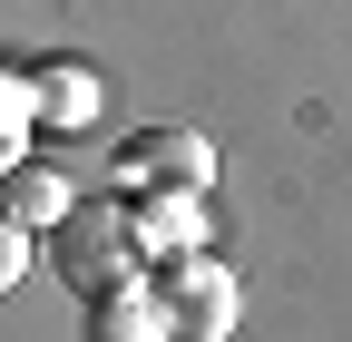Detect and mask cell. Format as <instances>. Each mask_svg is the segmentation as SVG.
<instances>
[{
  "label": "cell",
  "mask_w": 352,
  "mask_h": 342,
  "mask_svg": "<svg viewBox=\"0 0 352 342\" xmlns=\"http://www.w3.org/2000/svg\"><path fill=\"white\" fill-rule=\"evenodd\" d=\"M50 274L78 293V304H98V293H118V284H147V244H138V225H127V196L69 205V216L50 225Z\"/></svg>",
  "instance_id": "cell-1"
},
{
  "label": "cell",
  "mask_w": 352,
  "mask_h": 342,
  "mask_svg": "<svg viewBox=\"0 0 352 342\" xmlns=\"http://www.w3.org/2000/svg\"><path fill=\"white\" fill-rule=\"evenodd\" d=\"M147 284H157V304H166L176 342H226V332H235V313H245L235 274L215 264L206 244H196V254H166V264H147Z\"/></svg>",
  "instance_id": "cell-2"
},
{
  "label": "cell",
  "mask_w": 352,
  "mask_h": 342,
  "mask_svg": "<svg viewBox=\"0 0 352 342\" xmlns=\"http://www.w3.org/2000/svg\"><path fill=\"white\" fill-rule=\"evenodd\" d=\"M147 186L206 196V186H215V147L196 137V127H138V137L108 157V196H147Z\"/></svg>",
  "instance_id": "cell-3"
},
{
  "label": "cell",
  "mask_w": 352,
  "mask_h": 342,
  "mask_svg": "<svg viewBox=\"0 0 352 342\" xmlns=\"http://www.w3.org/2000/svg\"><path fill=\"white\" fill-rule=\"evenodd\" d=\"M98 108H108V78L88 69V59H39L30 69V117L39 127L69 137V127H98Z\"/></svg>",
  "instance_id": "cell-4"
},
{
  "label": "cell",
  "mask_w": 352,
  "mask_h": 342,
  "mask_svg": "<svg viewBox=\"0 0 352 342\" xmlns=\"http://www.w3.org/2000/svg\"><path fill=\"white\" fill-rule=\"evenodd\" d=\"M127 225H138L147 264L196 254V244H206V196H186V186H147V196H127Z\"/></svg>",
  "instance_id": "cell-5"
},
{
  "label": "cell",
  "mask_w": 352,
  "mask_h": 342,
  "mask_svg": "<svg viewBox=\"0 0 352 342\" xmlns=\"http://www.w3.org/2000/svg\"><path fill=\"white\" fill-rule=\"evenodd\" d=\"M0 205H10V225H20V235H50V225L69 216V205H78V186L59 176V166H39V157H20L10 176H0Z\"/></svg>",
  "instance_id": "cell-6"
},
{
  "label": "cell",
  "mask_w": 352,
  "mask_h": 342,
  "mask_svg": "<svg viewBox=\"0 0 352 342\" xmlns=\"http://www.w3.org/2000/svg\"><path fill=\"white\" fill-rule=\"evenodd\" d=\"M88 342H176L157 284H118V293H98V304H88Z\"/></svg>",
  "instance_id": "cell-7"
},
{
  "label": "cell",
  "mask_w": 352,
  "mask_h": 342,
  "mask_svg": "<svg viewBox=\"0 0 352 342\" xmlns=\"http://www.w3.org/2000/svg\"><path fill=\"white\" fill-rule=\"evenodd\" d=\"M30 69H0V176L20 166V147H30Z\"/></svg>",
  "instance_id": "cell-8"
},
{
  "label": "cell",
  "mask_w": 352,
  "mask_h": 342,
  "mask_svg": "<svg viewBox=\"0 0 352 342\" xmlns=\"http://www.w3.org/2000/svg\"><path fill=\"white\" fill-rule=\"evenodd\" d=\"M20 274H30V235L10 225V205H0V293H20Z\"/></svg>",
  "instance_id": "cell-9"
}]
</instances>
